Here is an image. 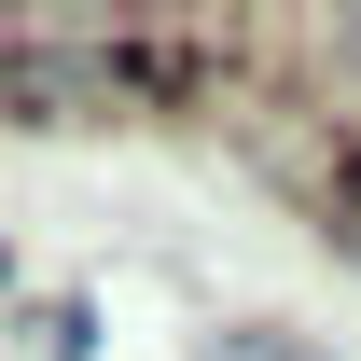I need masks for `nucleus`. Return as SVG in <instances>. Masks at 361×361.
Here are the masks:
<instances>
[{
  "label": "nucleus",
  "instance_id": "f257e3e1",
  "mask_svg": "<svg viewBox=\"0 0 361 361\" xmlns=\"http://www.w3.org/2000/svg\"><path fill=\"white\" fill-rule=\"evenodd\" d=\"M84 348H97V306H84V292H56V306L28 319V361H84Z\"/></svg>",
  "mask_w": 361,
  "mask_h": 361
},
{
  "label": "nucleus",
  "instance_id": "f03ea898",
  "mask_svg": "<svg viewBox=\"0 0 361 361\" xmlns=\"http://www.w3.org/2000/svg\"><path fill=\"white\" fill-rule=\"evenodd\" d=\"M319 236H334V250L361 264V195H348V209H319Z\"/></svg>",
  "mask_w": 361,
  "mask_h": 361
},
{
  "label": "nucleus",
  "instance_id": "7ed1b4c3",
  "mask_svg": "<svg viewBox=\"0 0 361 361\" xmlns=\"http://www.w3.org/2000/svg\"><path fill=\"white\" fill-rule=\"evenodd\" d=\"M0 278H14V250H0Z\"/></svg>",
  "mask_w": 361,
  "mask_h": 361
}]
</instances>
